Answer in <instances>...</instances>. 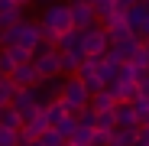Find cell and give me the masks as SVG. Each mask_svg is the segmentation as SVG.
<instances>
[{
    "label": "cell",
    "mask_w": 149,
    "mask_h": 146,
    "mask_svg": "<svg viewBox=\"0 0 149 146\" xmlns=\"http://www.w3.org/2000/svg\"><path fill=\"white\" fill-rule=\"evenodd\" d=\"M19 20H23V7H16L13 0H0V29L16 26Z\"/></svg>",
    "instance_id": "4fadbf2b"
},
{
    "label": "cell",
    "mask_w": 149,
    "mask_h": 146,
    "mask_svg": "<svg viewBox=\"0 0 149 146\" xmlns=\"http://www.w3.org/2000/svg\"><path fill=\"white\" fill-rule=\"evenodd\" d=\"M26 146H45V143H42V140H33V143H26Z\"/></svg>",
    "instance_id": "836d02e7"
},
{
    "label": "cell",
    "mask_w": 149,
    "mask_h": 146,
    "mask_svg": "<svg viewBox=\"0 0 149 146\" xmlns=\"http://www.w3.org/2000/svg\"><path fill=\"white\" fill-rule=\"evenodd\" d=\"M62 101H65V107H68V114H78L81 107H88L91 104V91L84 88V81L78 78V75H68L65 78V85H62Z\"/></svg>",
    "instance_id": "6da1fadb"
},
{
    "label": "cell",
    "mask_w": 149,
    "mask_h": 146,
    "mask_svg": "<svg viewBox=\"0 0 149 146\" xmlns=\"http://www.w3.org/2000/svg\"><path fill=\"white\" fill-rule=\"evenodd\" d=\"M13 107L19 110V117H23V120H29L33 114H39V110H42V101H39V88H16Z\"/></svg>",
    "instance_id": "5b68a950"
},
{
    "label": "cell",
    "mask_w": 149,
    "mask_h": 146,
    "mask_svg": "<svg viewBox=\"0 0 149 146\" xmlns=\"http://www.w3.org/2000/svg\"><path fill=\"white\" fill-rule=\"evenodd\" d=\"M146 42H149V39H146Z\"/></svg>",
    "instance_id": "60d3db41"
},
{
    "label": "cell",
    "mask_w": 149,
    "mask_h": 146,
    "mask_svg": "<svg viewBox=\"0 0 149 146\" xmlns=\"http://www.w3.org/2000/svg\"><path fill=\"white\" fill-rule=\"evenodd\" d=\"M136 68H146L149 71V42H139V49L133 52V59H130Z\"/></svg>",
    "instance_id": "d4e9b609"
},
{
    "label": "cell",
    "mask_w": 149,
    "mask_h": 146,
    "mask_svg": "<svg viewBox=\"0 0 149 146\" xmlns=\"http://www.w3.org/2000/svg\"><path fill=\"white\" fill-rule=\"evenodd\" d=\"M133 110H136V120H139V127H149V97H136L133 101Z\"/></svg>",
    "instance_id": "7402d4cb"
},
{
    "label": "cell",
    "mask_w": 149,
    "mask_h": 146,
    "mask_svg": "<svg viewBox=\"0 0 149 146\" xmlns=\"http://www.w3.org/2000/svg\"><path fill=\"white\" fill-rule=\"evenodd\" d=\"M94 146H110V133L107 130H94Z\"/></svg>",
    "instance_id": "4dcf8cb0"
},
{
    "label": "cell",
    "mask_w": 149,
    "mask_h": 146,
    "mask_svg": "<svg viewBox=\"0 0 149 146\" xmlns=\"http://www.w3.org/2000/svg\"><path fill=\"white\" fill-rule=\"evenodd\" d=\"M74 127H78V114H68L62 124H55V130L65 136V140H71V133H74Z\"/></svg>",
    "instance_id": "484cf974"
},
{
    "label": "cell",
    "mask_w": 149,
    "mask_h": 146,
    "mask_svg": "<svg viewBox=\"0 0 149 146\" xmlns=\"http://www.w3.org/2000/svg\"><path fill=\"white\" fill-rule=\"evenodd\" d=\"M139 140V127H117L110 133V146H136Z\"/></svg>",
    "instance_id": "2e32d148"
},
{
    "label": "cell",
    "mask_w": 149,
    "mask_h": 146,
    "mask_svg": "<svg viewBox=\"0 0 149 146\" xmlns=\"http://www.w3.org/2000/svg\"><path fill=\"white\" fill-rule=\"evenodd\" d=\"M88 3H97V0H88Z\"/></svg>",
    "instance_id": "74e56055"
},
{
    "label": "cell",
    "mask_w": 149,
    "mask_h": 146,
    "mask_svg": "<svg viewBox=\"0 0 149 146\" xmlns=\"http://www.w3.org/2000/svg\"><path fill=\"white\" fill-rule=\"evenodd\" d=\"M101 26L107 29V36H110V42H113V39H123V36H136V33L130 29V23H127V16H120V13H113V16H107V20H101Z\"/></svg>",
    "instance_id": "8fae6325"
},
{
    "label": "cell",
    "mask_w": 149,
    "mask_h": 146,
    "mask_svg": "<svg viewBox=\"0 0 149 146\" xmlns=\"http://www.w3.org/2000/svg\"><path fill=\"white\" fill-rule=\"evenodd\" d=\"M107 91H113L117 101H136V97H139V85H136V81H123V78L110 81Z\"/></svg>",
    "instance_id": "7c38bea8"
},
{
    "label": "cell",
    "mask_w": 149,
    "mask_h": 146,
    "mask_svg": "<svg viewBox=\"0 0 149 146\" xmlns=\"http://www.w3.org/2000/svg\"><path fill=\"white\" fill-rule=\"evenodd\" d=\"M91 107L97 110V114H104V110H113L117 107V97H113V91H97V94H91Z\"/></svg>",
    "instance_id": "ac0fdd59"
},
{
    "label": "cell",
    "mask_w": 149,
    "mask_h": 146,
    "mask_svg": "<svg viewBox=\"0 0 149 146\" xmlns=\"http://www.w3.org/2000/svg\"><path fill=\"white\" fill-rule=\"evenodd\" d=\"M71 20H74V29H91L97 26V13L88 0H74L71 3Z\"/></svg>",
    "instance_id": "9c48e42d"
},
{
    "label": "cell",
    "mask_w": 149,
    "mask_h": 146,
    "mask_svg": "<svg viewBox=\"0 0 149 146\" xmlns=\"http://www.w3.org/2000/svg\"><path fill=\"white\" fill-rule=\"evenodd\" d=\"M136 3H149V0H136Z\"/></svg>",
    "instance_id": "8d00e7d4"
},
{
    "label": "cell",
    "mask_w": 149,
    "mask_h": 146,
    "mask_svg": "<svg viewBox=\"0 0 149 146\" xmlns=\"http://www.w3.org/2000/svg\"><path fill=\"white\" fill-rule=\"evenodd\" d=\"M10 78L16 81V88H36V85L42 81V75H39L36 62H23V65H16Z\"/></svg>",
    "instance_id": "30bf717a"
},
{
    "label": "cell",
    "mask_w": 149,
    "mask_h": 146,
    "mask_svg": "<svg viewBox=\"0 0 149 146\" xmlns=\"http://www.w3.org/2000/svg\"><path fill=\"white\" fill-rule=\"evenodd\" d=\"M65 146H78V143H71V140H65Z\"/></svg>",
    "instance_id": "d590c367"
},
{
    "label": "cell",
    "mask_w": 149,
    "mask_h": 146,
    "mask_svg": "<svg viewBox=\"0 0 149 146\" xmlns=\"http://www.w3.org/2000/svg\"><path fill=\"white\" fill-rule=\"evenodd\" d=\"M68 3H74V0H68Z\"/></svg>",
    "instance_id": "f35d334b"
},
{
    "label": "cell",
    "mask_w": 149,
    "mask_h": 146,
    "mask_svg": "<svg viewBox=\"0 0 149 146\" xmlns=\"http://www.w3.org/2000/svg\"><path fill=\"white\" fill-rule=\"evenodd\" d=\"M33 62H36V68H39L42 78H58L62 75V52H58L55 45H45L42 42V49H36Z\"/></svg>",
    "instance_id": "3957f363"
},
{
    "label": "cell",
    "mask_w": 149,
    "mask_h": 146,
    "mask_svg": "<svg viewBox=\"0 0 149 146\" xmlns=\"http://www.w3.org/2000/svg\"><path fill=\"white\" fill-rule=\"evenodd\" d=\"M136 146H149V127H139V140Z\"/></svg>",
    "instance_id": "1f68e13d"
},
{
    "label": "cell",
    "mask_w": 149,
    "mask_h": 146,
    "mask_svg": "<svg viewBox=\"0 0 149 146\" xmlns=\"http://www.w3.org/2000/svg\"><path fill=\"white\" fill-rule=\"evenodd\" d=\"M107 49H110V36L101 23L91 26V29H81V52L84 55H104Z\"/></svg>",
    "instance_id": "277c9868"
},
{
    "label": "cell",
    "mask_w": 149,
    "mask_h": 146,
    "mask_svg": "<svg viewBox=\"0 0 149 146\" xmlns=\"http://www.w3.org/2000/svg\"><path fill=\"white\" fill-rule=\"evenodd\" d=\"M91 7H94V13H97V23L107 20V16H113V0H97V3H91Z\"/></svg>",
    "instance_id": "83f0119b"
},
{
    "label": "cell",
    "mask_w": 149,
    "mask_h": 146,
    "mask_svg": "<svg viewBox=\"0 0 149 146\" xmlns=\"http://www.w3.org/2000/svg\"><path fill=\"white\" fill-rule=\"evenodd\" d=\"M133 3H136V0H113V13H120V16H127Z\"/></svg>",
    "instance_id": "f546056e"
},
{
    "label": "cell",
    "mask_w": 149,
    "mask_h": 146,
    "mask_svg": "<svg viewBox=\"0 0 149 146\" xmlns=\"http://www.w3.org/2000/svg\"><path fill=\"white\" fill-rule=\"evenodd\" d=\"M94 130H107V133H113V130H117V117H113V110L97 114V124H94Z\"/></svg>",
    "instance_id": "cb8c5ba5"
},
{
    "label": "cell",
    "mask_w": 149,
    "mask_h": 146,
    "mask_svg": "<svg viewBox=\"0 0 149 146\" xmlns=\"http://www.w3.org/2000/svg\"><path fill=\"white\" fill-rule=\"evenodd\" d=\"M97 75L104 78V85L117 81V78H120V62H110V59H104V62H101V71H97Z\"/></svg>",
    "instance_id": "44dd1931"
},
{
    "label": "cell",
    "mask_w": 149,
    "mask_h": 146,
    "mask_svg": "<svg viewBox=\"0 0 149 146\" xmlns=\"http://www.w3.org/2000/svg\"><path fill=\"white\" fill-rule=\"evenodd\" d=\"M58 52H62V49H58ZM81 62H84L81 49H65V52H62V75H78Z\"/></svg>",
    "instance_id": "9a60e30c"
},
{
    "label": "cell",
    "mask_w": 149,
    "mask_h": 146,
    "mask_svg": "<svg viewBox=\"0 0 149 146\" xmlns=\"http://www.w3.org/2000/svg\"><path fill=\"white\" fill-rule=\"evenodd\" d=\"M55 49H81V29H68V33H62L58 36V42H55Z\"/></svg>",
    "instance_id": "ffe728a7"
},
{
    "label": "cell",
    "mask_w": 149,
    "mask_h": 146,
    "mask_svg": "<svg viewBox=\"0 0 149 146\" xmlns=\"http://www.w3.org/2000/svg\"><path fill=\"white\" fill-rule=\"evenodd\" d=\"M139 94H143V97H149V75L139 81Z\"/></svg>",
    "instance_id": "d6a6232c"
},
{
    "label": "cell",
    "mask_w": 149,
    "mask_h": 146,
    "mask_svg": "<svg viewBox=\"0 0 149 146\" xmlns=\"http://www.w3.org/2000/svg\"><path fill=\"white\" fill-rule=\"evenodd\" d=\"M71 143H78V146H94V127H88V124L78 120V127H74V133H71Z\"/></svg>",
    "instance_id": "d6986e66"
},
{
    "label": "cell",
    "mask_w": 149,
    "mask_h": 146,
    "mask_svg": "<svg viewBox=\"0 0 149 146\" xmlns=\"http://www.w3.org/2000/svg\"><path fill=\"white\" fill-rule=\"evenodd\" d=\"M13 3H16V7H26V3H29V0H13Z\"/></svg>",
    "instance_id": "e575fe53"
},
{
    "label": "cell",
    "mask_w": 149,
    "mask_h": 146,
    "mask_svg": "<svg viewBox=\"0 0 149 146\" xmlns=\"http://www.w3.org/2000/svg\"><path fill=\"white\" fill-rule=\"evenodd\" d=\"M7 52H10V59L16 62V65H23V62H33V49H26V45H7Z\"/></svg>",
    "instance_id": "603a6c76"
},
{
    "label": "cell",
    "mask_w": 149,
    "mask_h": 146,
    "mask_svg": "<svg viewBox=\"0 0 149 146\" xmlns=\"http://www.w3.org/2000/svg\"><path fill=\"white\" fill-rule=\"evenodd\" d=\"M45 130H49V120H45V110H39V114H33L29 120H23V127H19V143L26 146V143L39 140Z\"/></svg>",
    "instance_id": "ba28073f"
},
{
    "label": "cell",
    "mask_w": 149,
    "mask_h": 146,
    "mask_svg": "<svg viewBox=\"0 0 149 146\" xmlns=\"http://www.w3.org/2000/svg\"><path fill=\"white\" fill-rule=\"evenodd\" d=\"M16 45H26V49H42V29H39V23H33V20H19L16 23Z\"/></svg>",
    "instance_id": "8992f818"
},
{
    "label": "cell",
    "mask_w": 149,
    "mask_h": 146,
    "mask_svg": "<svg viewBox=\"0 0 149 146\" xmlns=\"http://www.w3.org/2000/svg\"><path fill=\"white\" fill-rule=\"evenodd\" d=\"M45 120H49V127H55V124H62V120L68 117V107H65V101H62V97H55V101H49L45 107Z\"/></svg>",
    "instance_id": "e0dca14e"
},
{
    "label": "cell",
    "mask_w": 149,
    "mask_h": 146,
    "mask_svg": "<svg viewBox=\"0 0 149 146\" xmlns=\"http://www.w3.org/2000/svg\"><path fill=\"white\" fill-rule=\"evenodd\" d=\"M42 26L55 29L58 36L74 29V20H71V3H49L45 13H42Z\"/></svg>",
    "instance_id": "7a4b0ae2"
},
{
    "label": "cell",
    "mask_w": 149,
    "mask_h": 146,
    "mask_svg": "<svg viewBox=\"0 0 149 146\" xmlns=\"http://www.w3.org/2000/svg\"><path fill=\"white\" fill-rule=\"evenodd\" d=\"M127 23H130V29L146 42L149 39V3H133L130 13H127Z\"/></svg>",
    "instance_id": "52a82bcc"
},
{
    "label": "cell",
    "mask_w": 149,
    "mask_h": 146,
    "mask_svg": "<svg viewBox=\"0 0 149 146\" xmlns=\"http://www.w3.org/2000/svg\"><path fill=\"white\" fill-rule=\"evenodd\" d=\"M13 68H16V62L10 59V52H7V49H0V75H13Z\"/></svg>",
    "instance_id": "f1b7e54d"
},
{
    "label": "cell",
    "mask_w": 149,
    "mask_h": 146,
    "mask_svg": "<svg viewBox=\"0 0 149 146\" xmlns=\"http://www.w3.org/2000/svg\"><path fill=\"white\" fill-rule=\"evenodd\" d=\"M113 117H117V127H139L136 110H133V101H117Z\"/></svg>",
    "instance_id": "5bb4252c"
},
{
    "label": "cell",
    "mask_w": 149,
    "mask_h": 146,
    "mask_svg": "<svg viewBox=\"0 0 149 146\" xmlns=\"http://www.w3.org/2000/svg\"><path fill=\"white\" fill-rule=\"evenodd\" d=\"M0 146H19V130L0 127Z\"/></svg>",
    "instance_id": "4316f807"
},
{
    "label": "cell",
    "mask_w": 149,
    "mask_h": 146,
    "mask_svg": "<svg viewBox=\"0 0 149 146\" xmlns=\"http://www.w3.org/2000/svg\"><path fill=\"white\" fill-rule=\"evenodd\" d=\"M19 146H23V143H19Z\"/></svg>",
    "instance_id": "ab89813d"
}]
</instances>
